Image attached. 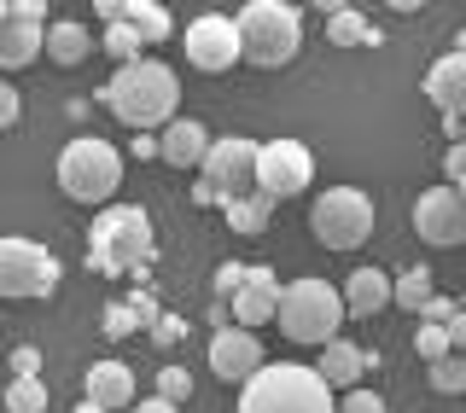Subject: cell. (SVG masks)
<instances>
[{"instance_id":"34","label":"cell","mask_w":466,"mask_h":413,"mask_svg":"<svg viewBox=\"0 0 466 413\" xmlns=\"http://www.w3.org/2000/svg\"><path fill=\"white\" fill-rule=\"evenodd\" d=\"M443 175H449L443 186H455V193H461V181H466V146H461V140L449 146V157H443Z\"/></svg>"},{"instance_id":"43","label":"cell","mask_w":466,"mask_h":413,"mask_svg":"<svg viewBox=\"0 0 466 413\" xmlns=\"http://www.w3.org/2000/svg\"><path fill=\"white\" fill-rule=\"evenodd\" d=\"M385 6H390V12H420L426 0H385Z\"/></svg>"},{"instance_id":"13","label":"cell","mask_w":466,"mask_h":413,"mask_svg":"<svg viewBox=\"0 0 466 413\" xmlns=\"http://www.w3.org/2000/svg\"><path fill=\"white\" fill-rule=\"evenodd\" d=\"M262 361H268V356H262L257 332H245V327H222L210 337V373L222 378V385H245Z\"/></svg>"},{"instance_id":"3","label":"cell","mask_w":466,"mask_h":413,"mask_svg":"<svg viewBox=\"0 0 466 413\" xmlns=\"http://www.w3.org/2000/svg\"><path fill=\"white\" fill-rule=\"evenodd\" d=\"M152 216L140 204H106L87 233V262L99 274H146L152 268Z\"/></svg>"},{"instance_id":"7","label":"cell","mask_w":466,"mask_h":413,"mask_svg":"<svg viewBox=\"0 0 466 413\" xmlns=\"http://www.w3.org/2000/svg\"><path fill=\"white\" fill-rule=\"evenodd\" d=\"M257 193V140L245 135H228V140H210L198 164V186L193 198L198 204H228V198H245Z\"/></svg>"},{"instance_id":"36","label":"cell","mask_w":466,"mask_h":413,"mask_svg":"<svg viewBox=\"0 0 466 413\" xmlns=\"http://www.w3.org/2000/svg\"><path fill=\"white\" fill-rule=\"evenodd\" d=\"M18 87H6V82H0V128H12V123H18Z\"/></svg>"},{"instance_id":"8","label":"cell","mask_w":466,"mask_h":413,"mask_svg":"<svg viewBox=\"0 0 466 413\" xmlns=\"http://www.w3.org/2000/svg\"><path fill=\"white\" fill-rule=\"evenodd\" d=\"M309 227L327 250H361L373 233V198L356 193V186H327L309 204Z\"/></svg>"},{"instance_id":"42","label":"cell","mask_w":466,"mask_h":413,"mask_svg":"<svg viewBox=\"0 0 466 413\" xmlns=\"http://www.w3.org/2000/svg\"><path fill=\"white\" fill-rule=\"evenodd\" d=\"M309 6L320 12V18H332V12H344V6H350V0H309Z\"/></svg>"},{"instance_id":"21","label":"cell","mask_w":466,"mask_h":413,"mask_svg":"<svg viewBox=\"0 0 466 413\" xmlns=\"http://www.w3.org/2000/svg\"><path fill=\"white\" fill-rule=\"evenodd\" d=\"M41 29L47 24H24V18H0V70H24L41 58Z\"/></svg>"},{"instance_id":"17","label":"cell","mask_w":466,"mask_h":413,"mask_svg":"<svg viewBox=\"0 0 466 413\" xmlns=\"http://www.w3.org/2000/svg\"><path fill=\"white\" fill-rule=\"evenodd\" d=\"M426 99H431L443 116H461V111H466V53H461V47L443 53V58L426 70Z\"/></svg>"},{"instance_id":"16","label":"cell","mask_w":466,"mask_h":413,"mask_svg":"<svg viewBox=\"0 0 466 413\" xmlns=\"http://www.w3.org/2000/svg\"><path fill=\"white\" fill-rule=\"evenodd\" d=\"M339 303H344V320H373L379 308H390V274L356 268V274L339 286Z\"/></svg>"},{"instance_id":"2","label":"cell","mask_w":466,"mask_h":413,"mask_svg":"<svg viewBox=\"0 0 466 413\" xmlns=\"http://www.w3.org/2000/svg\"><path fill=\"white\" fill-rule=\"evenodd\" d=\"M332 402L339 390H327L303 361H262L239 385V413H332Z\"/></svg>"},{"instance_id":"35","label":"cell","mask_w":466,"mask_h":413,"mask_svg":"<svg viewBox=\"0 0 466 413\" xmlns=\"http://www.w3.org/2000/svg\"><path fill=\"white\" fill-rule=\"evenodd\" d=\"M239 279H245V262H228V268L216 274V297H233V291H239Z\"/></svg>"},{"instance_id":"5","label":"cell","mask_w":466,"mask_h":413,"mask_svg":"<svg viewBox=\"0 0 466 413\" xmlns=\"http://www.w3.org/2000/svg\"><path fill=\"white\" fill-rule=\"evenodd\" d=\"M274 327H280L291 344H327V337H339L344 327V303H339V286H327V279L303 274V279H286L280 297H274Z\"/></svg>"},{"instance_id":"11","label":"cell","mask_w":466,"mask_h":413,"mask_svg":"<svg viewBox=\"0 0 466 413\" xmlns=\"http://www.w3.org/2000/svg\"><path fill=\"white\" fill-rule=\"evenodd\" d=\"M181 47H187V65H193V70L222 76V70L239 65V29H233L228 12H198V18L187 24Z\"/></svg>"},{"instance_id":"45","label":"cell","mask_w":466,"mask_h":413,"mask_svg":"<svg viewBox=\"0 0 466 413\" xmlns=\"http://www.w3.org/2000/svg\"><path fill=\"white\" fill-rule=\"evenodd\" d=\"M0 18H6V0H0Z\"/></svg>"},{"instance_id":"19","label":"cell","mask_w":466,"mask_h":413,"mask_svg":"<svg viewBox=\"0 0 466 413\" xmlns=\"http://www.w3.org/2000/svg\"><path fill=\"white\" fill-rule=\"evenodd\" d=\"M87 402L94 408H128L135 402V373H128L123 361H94L87 367Z\"/></svg>"},{"instance_id":"26","label":"cell","mask_w":466,"mask_h":413,"mask_svg":"<svg viewBox=\"0 0 466 413\" xmlns=\"http://www.w3.org/2000/svg\"><path fill=\"white\" fill-rule=\"evenodd\" d=\"M6 413H47V385H41V378H12Z\"/></svg>"},{"instance_id":"41","label":"cell","mask_w":466,"mask_h":413,"mask_svg":"<svg viewBox=\"0 0 466 413\" xmlns=\"http://www.w3.org/2000/svg\"><path fill=\"white\" fill-rule=\"evenodd\" d=\"M164 320V327H157V337H164V344H175V337H181V327H175V315H157Z\"/></svg>"},{"instance_id":"33","label":"cell","mask_w":466,"mask_h":413,"mask_svg":"<svg viewBox=\"0 0 466 413\" xmlns=\"http://www.w3.org/2000/svg\"><path fill=\"white\" fill-rule=\"evenodd\" d=\"M414 315H420V327H443V320H455V315H461V303H449V297H437V291H431V297L420 303Z\"/></svg>"},{"instance_id":"14","label":"cell","mask_w":466,"mask_h":413,"mask_svg":"<svg viewBox=\"0 0 466 413\" xmlns=\"http://www.w3.org/2000/svg\"><path fill=\"white\" fill-rule=\"evenodd\" d=\"M274 297H280V274L274 268H245V279H239V291H233V327H245V332H257V327H268L274 320Z\"/></svg>"},{"instance_id":"31","label":"cell","mask_w":466,"mask_h":413,"mask_svg":"<svg viewBox=\"0 0 466 413\" xmlns=\"http://www.w3.org/2000/svg\"><path fill=\"white\" fill-rule=\"evenodd\" d=\"M332 413H390V408H385V396H379V390H361L356 385V390H344L339 402H332Z\"/></svg>"},{"instance_id":"40","label":"cell","mask_w":466,"mask_h":413,"mask_svg":"<svg viewBox=\"0 0 466 413\" xmlns=\"http://www.w3.org/2000/svg\"><path fill=\"white\" fill-rule=\"evenodd\" d=\"M135 157H157V135H135V146H128Z\"/></svg>"},{"instance_id":"38","label":"cell","mask_w":466,"mask_h":413,"mask_svg":"<svg viewBox=\"0 0 466 413\" xmlns=\"http://www.w3.org/2000/svg\"><path fill=\"white\" fill-rule=\"evenodd\" d=\"M35 367H41L35 349H18V356H12V378H35Z\"/></svg>"},{"instance_id":"44","label":"cell","mask_w":466,"mask_h":413,"mask_svg":"<svg viewBox=\"0 0 466 413\" xmlns=\"http://www.w3.org/2000/svg\"><path fill=\"white\" fill-rule=\"evenodd\" d=\"M76 413H106V408H94V402H82V408H76Z\"/></svg>"},{"instance_id":"1","label":"cell","mask_w":466,"mask_h":413,"mask_svg":"<svg viewBox=\"0 0 466 413\" xmlns=\"http://www.w3.org/2000/svg\"><path fill=\"white\" fill-rule=\"evenodd\" d=\"M106 106L116 111V123H123V128L152 135V128H164L169 116H175V106H181V76H175L164 58H128V65L111 70Z\"/></svg>"},{"instance_id":"37","label":"cell","mask_w":466,"mask_h":413,"mask_svg":"<svg viewBox=\"0 0 466 413\" xmlns=\"http://www.w3.org/2000/svg\"><path fill=\"white\" fill-rule=\"evenodd\" d=\"M128 6H135V0H94V12H99L106 24H123V18H128Z\"/></svg>"},{"instance_id":"23","label":"cell","mask_w":466,"mask_h":413,"mask_svg":"<svg viewBox=\"0 0 466 413\" xmlns=\"http://www.w3.org/2000/svg\"><path fill=\"white\" fill-rule=\"evenodd\" d=\"M123 24H135L140 47H146V41H169V29H175V18H169V6H164V0H135Z\"/></svg>"},{"instance_id":"12","label":"cell","mask_w":466,"mask_h":413,"mask_svg":"<svg viewBox=\"0 0 466 413\" xmlns=\"http://www.w3.org/2000/svg\"><path fill=\"white\" fill-rule=\"evenodd\" d=\"M414 233L437 250L466 245V198L455 186H426V193L414 198Z\"/></svg>"},{"instance_id":"4","label":"cell","mask_w":466,"mask_h":413,"mask_svg":"<svg viewBox=\"0 0 466 413\" xmlns=\"http://www.w3.org/2000/svg\"><path fill=\"white\" fill-rule=\"evenodd\" d=\"M233 29H239V58L245 65H262V70L291 65L303 47V18L286 0H245Z\"/></svg>"},{"instance_id":"27","label":"cell","mask_w":466,"mask_h":413,"mask_svg":"<svg viewBox=\"0 0 466 413\" xmlns=\"http://www.w3.org/2000/svg\"><path fill=\"white\" fill-rule=\"evenodd\" d=\"M431 390L461 396V390H466V356H443V361H431Z\"/></svg>"},{"instance_id":"24","label":"cell","mask_w":466,"mask_h":413,"mask_svg":"<svg viewBox=\"0 0 466 413\" xmlns=\"http://www.w3.org/2000/svg\"><path fill=\"white\" fill-rule=\"evenodd\" d=\"M222 210H228V227L233 233H262V227H268V216H274V198L245 193V198H228Z\"/></svg>"},{"instance_id":"28","label":"cell","mask_w":466,"mask_h":413,"mask_svg":"<svg viewBox=\"0 0 466 413\" xmlns=\"http://www.w3.org/2000/svg\"><path fill=\"white\" fill-rule=\"evenodd\" d=\"M116 65H128V58H140V35H135V24H106V41H99Z\"/></svg>"},{"instance_id":"39","label":"cell","mask_w":466,"mask_h":413,"mask_svg":"<svg viewBox=\"0 0 466 413\" xmlns=\"http://www.w3.org/2000/svg\"><path fill=\"white\" fill-rule=\"evenodd\" d=\"M128 408H135V413H181L175 402H164V396H146V402H128Z\"/></svg>"},{"instance_id":"20","label":"cell","mask_w":466,"mask_h":413,"mask_svg":"<svg viewBox=\"0 0 466 413\" xmlns=\"http://www.w3.org/2000/svg\"><path fill=\"white\" fill-rule=\"evenodd\" d=\"M41 53L53 58V65H82L87 53H94V29L87 24H76V18H58V24H47L41 29Z\"/></svg>"},{"instance_id":"22","label":"cell","mask_w":466,"mask_h":413,"mask_svg":"<svg viewBox=\"0 0 466 413\" xmlns=\"http://www.w3.org/2000/svg\"><path fill=\"white\" fill-rule=\"evenodd\" d=\"M327 41H332V47H379L385 35H379L356 6H344V12H332V18H327Z\"/></svg>"},{"instance_id":"15","label":"cell","mask_w":466,"mask_h":413,"mask_svg":"<svg viewBox=\"0 0 466 413\" xmlns=\"http://www.w3.org/2000/svg\"><path fill=\"white\" fill-rule=\"evenodd\" d=\"M204 152H210V128L193 123V116H169L164 128H157V157L175 169H198Z\"/></svg>"},{"instance_id":"30","label":"cell","mask_w":466,"mask_h":413,"mask_svg":"<svg viewBox=\"0 0 466 413\" xmlns=\"http://www.w3.org/2000/svg\"><path fill=\"white\" fill-rule=\"evenodd\" d=\"M157 396H164V402H193V378H187V367H164V373H157Z\"/></svg>"},{"instance_id":"25","label":"cell","mask_w":466,"mask_h":413,"mask_svg":"<svg viewBox=\"0 0 466 413\" xmlns=\"http://www.w3.org/2000/svg\"><path fill=\"white\" fill-rule=\"evenodd\" d=\"M426 297H431V268H402V274H390V303H397V308H408V315H414Z\"/></svg>"},{"instance_id":"32","label":"cell","mask_w":466,"mask_h":413,"mask_svg":"<svg viewBox=\"0 0 466 413\" xmlns=\"http://www.w3.org/2000/svg\"><path fill=\"white\" fill-rule=\"evenodd\" d=\"M135 327H146L135 303H111V308H106V332H111V337H128Z\"/></svg>"},{"instance_id":"6","label":"cell","mask_w":466,"mask_h":413,"mask_svg":"<svg viewBox=\"0 0 466 413\" xmlns=\"http://www.w3.org/2000/svg\"><path fill=\"white\" fill-rule=\"evenodd\" d=\"M58 186H65V198H76V204H116V186H123V152H116L111 140H94V135H82V140H70L65 152H58Z\"/></svg>"},{"instance_id":"9","label":"cell","mask_w":466,"mask_h":413,"mask_svg":"<svg viewBox=\"0 0 466 413\" xmlns=\"http://www.w3.org/2000/svg\"><path fill=\"white\" fill-rule=\"evenodd\" d=\"M58 257L35 239H0V303H35L53 297L58 286Z\"/></svg>"},{"instance_id":"29","label":"cell","mask_w":466,"mask_h":413,"mask_svg":"<svg viewBox=\"0 0 466 413\" xmlns=\"http://www.w3.org/2000/svg\"><path fill=\"white\" fill-rule=\"evenodd\" d=\"M414 349H420V361H443V356H455V344H449V327H420L414 332Z\"/></svg>"},{"instance_id":"10","label":"cell","mask_w":466,"mask_h":413,"mask_svg":"<svg viewBox=\"0 0 466 413\" xmlns=\"http://www.w3.org/2000/svg\"><path fill=\"white\" fill-rule=\"evenodd\" d=\"M315 181V157L303 140H262L257 146V193L262 198H298Z\"/></svg>"},{"instance_id":"18","label":"cell","mask_w":466,"mask_h":413,"mask_svg":"<svg viewBox=\"0 0 466 413\" xmlns=\"http://www.w3.org/2000/svg\"><path fill=\"white\" fill-rule=\"evenodd\" d=\"M315 373H320V385H327V390H356L361 373H368V349H356L350 337H327V344H320Z\"/></svg>"}]
</instances>
